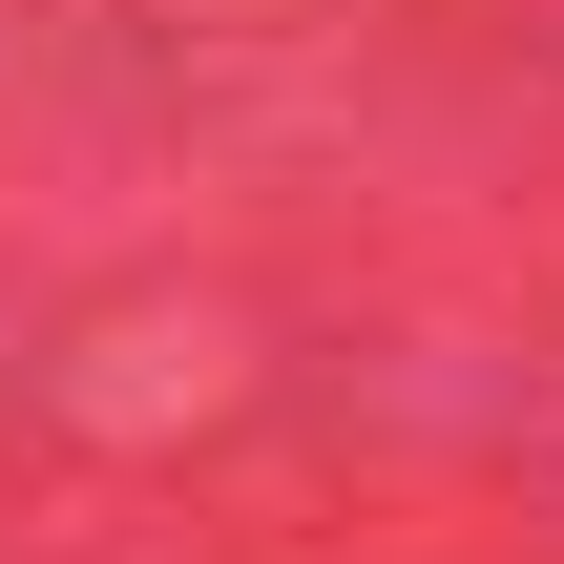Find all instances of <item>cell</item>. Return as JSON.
Returning a JSON list of instances; mask_svg holds the SVG:
<instances>
[]
</instances>
